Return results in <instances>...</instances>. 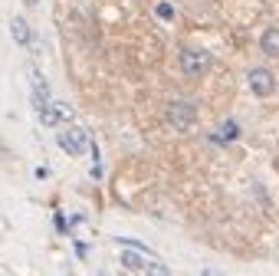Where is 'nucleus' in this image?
I'll return each instance as SVG.
<instances>
[{
	"label": "nucleus",
	"mask_w": 279,
	"mask_h": 276,
	"mask_svg": "<svg viewBox=\"0 0 279 276\" xmlns=\"http://www.w3.org/2000/svg\"><path fill=\"white\" fill-rule=\"evenodd\" d=\"M56 142H59V148H63L66 155H86L89 148H92V142H89V132L86 128H79V125H69V128H63V132L56 135Z\"/></svg>",
	"instance_id": "1"
},
{
	"label": "nucleus",
	"mask_w": 279,
	"mask_h": 276,
	"mask_svg": "<svg viewBox=\"0 0 279 276\" xmlns=\"http://www.w3.org/2000/svg\"><path fill=\"white\" fill-rule=\"evenodd\" d=\"M194 122H197V105L187 99H174L168 105V125H171L174 132H187Z\"/></svg>",
	"instance_id": "2"
},
{
	"label": "nucleus",
	"mask_w": 279,
	"mask_h": 276,
	"mask_svg": "<svg viewBox=\"0 0 279 276\" xmlns=\"http://www.w3.org/2000/svg\"><path fill=\"white\" fill-rule=\"evenodd\" d=\"M247 82H250V92L259 96V99H266V96L276 92V76H273L269 69H263V66H253V69H250V73H247Z\"/></svg>",
	"instance_id": "3"
},
{
	"label": "nucleus",
	"mask_w": 279,
	"mask_h": 276,
	"mask_svg": "<svg viewBox=\"0 0 279 276\" xmlns=\"http://www.w3.org/2000/svg\"><path fill=\"white\" fill-rule=\"evenodd\" d=\"M178 66H181L184 76H201L210 69V56L204 50H181V59H178Z\"/></svg>",
	"instance_id": "4"
},
{
	"label": "nucleus",
	"mask_w": 279,
	"mask_h": 276,
	"mask_svg": "<svg viewBox=\"0 0 279 276\" xmlns=\"http://www.w3.org/2000/svg\"><path fill=\"white\" fill-rule=\"evenodd\" d=\"M30 82H33V109H36V115H43L53 102L50 99V82L40 76V69H30Z\"/></svg>",
	"instance_id": "5"
},
{
	"label": "nucleus",
	"mask_w": 279,
	"mask_h": 276,
	"mask_svg": "<svg viewBox=\"0 0 279 276\" xmlns=\"http://www.w3.org/2000/svg\"><path fill=\"white\" fill-rule=\"evenodd\" d=\"M10 36L17 40L20 46H30V50H36V36H33V26L23 17H13L10 20Z\"/></svg>",
	"instance_id": "6"
},
{
	"label": "nucleus",
	"mask_w": 279,
	"mask_h": 276,
	"mask_svg": "<svg viewBox=\"0 0 279 276\" xmlns=\"http://www.w3.org/2000/svg\"><path fill=\"white\" fill-rule=\"evenodd\" d=\"M69 119H73V109H69V105H63V102H50V109L40 115V122H43V125H50V128H53V125H66Z\"/></svg>",
	"instance_id": "7"
},
{
	"label": "nucleus",
	"mask_w": 279,
	"mask_h": 276,
	"mask_svg": "<svg viewBox=\"0 0 279 276\" xmlns=\"http://www.w3.org/2000/svg\"><path fill=\"white\" fill-rule=\"evenodd\" d=\"M259 50H263L266 56H273V59H279V26L263 30V36H259Z\"/></svg>",
	"instance_id": "8"
},
{
	"label": "nucleus",
	"mask_w": 279,
	"mask_h": 276,
	"mask_svg": "<svg viewBox=\"0 0 279 276\" xmlns=\"http://www.w3.org/2000/svg\"><path fill=\"white\" fill-rule=\"evenodd\" d=\"M141 273H145V276H171V270H168V263H161L158 256H145Z\"/></svg>",
	"instance_id": "9"
},
{
	"label": "nucleus",
	"mask_w": 279,
	"mask_h": 276,
	"mask_svg": "<svg viewBox=\"0 0 279 276\" xmlns=\"http://www.w3.org/2000/svg\"><path fill=\"white\" fill-rule=\"evenodd\" d=\"M236 135H240V128H236V122L230 119V122H220V128L214 132V142H236Z\"/></svg>",
	"instance_id": "10"
},
{
	"label": "nucleus",
	"mask_w": 279,
	"mask_h": 276,
	"mask_svg": "<svg viewBox=\"0 0 279 276\" xmlns=\"http://www.w3.org/2000/svg\"><path fill=\"white\" fill-rule=\"evenodd\" d=\"M154 17L164 20V23H174V3L171 0H158V3H154Z\"/></svg>",
	"instance_id": "11"
},
{
	"label": "nucleus",
	"mask_w": 279,
	"mask_h": 276,
	"mask_svg": "<svg viewBox=\"0 0 279 276\" xmlns=\"http://www.w3.org/2000/svg\"><path fill=\"white\" fill-rule=\"evenodd\" d=\"M23 3H26V7H36V3H40V0H23Z\"/></svg>",
	"instance_id": "12"
}]
</instances>
